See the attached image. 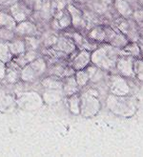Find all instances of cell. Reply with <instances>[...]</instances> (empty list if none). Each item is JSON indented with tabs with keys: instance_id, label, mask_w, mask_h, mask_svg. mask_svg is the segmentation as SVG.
I'll list each match as a JSON object with an SVG mask.
<instances>
[{
	"instance_id": "cell-5",
	"label": "cell",
	"mask_w": 143,
	"mask_h": 157,
	"mask_svg": "<svg viewBox=\"0 0 143 157\" xmlns=\"http://www.w3.org/2000/svg\"><path fill=\"white\" fill-rule=\"evenodd\" d=\"M121 75H112L110 87L112 92L117 95H126L129 92V86Z\"/></svg>"
},
{
	"instance_id": "cell-9",
	"label": "cell",
	"mask_w": 143,
	"mask_h": 157,
	"mask_svg": "<svg viewBox=\"0 0 143 157\" xmlns=\"http://www.w3.org/2000/svg\"><path fill=\"white\" fill-rule=\"evenodd\" d=\"M36 30V28L30 22L24 21L22 23H19L16 28H15V33L18 36H29L34 34V31Z\"/></svg>"
},
{
	"instance_id": "cell-11",
	"label": "cell",
	"mask_w": 143,
	"mask_h": 157,
	"mask_svg": "<svg viewBox=\"0 0 143 157\" xmlns=\"http://www.w3.org/2000/svg\"><path fill=\"white\" fill-rule=\"evenodd\" d=\"M15 22L16 21L14 16L0 12V28H7V29L14 30V28L15 27Z\"/></svg>"
},
{
	"instance_id": "cell-4",
	"label": "cell",
	"mask_w": 143,
	"mask_h": 157,
	"mask_svg": "<svg viewBox=\"0 0 143 157\" xmlns=\"http://www.w3.org/2000/svg\"><path fill=\"white\" fill-rule=\"evenodd\" d=\"M90 63H91V52L81 50L72 59L71 66L75 71H80V70H84L86 67H88L90 65Z\"/></svg>"
},
{
	"instance_id": "cell-17",
	"label": "cell",
	"mask_w": 143,
	"mask_h": 157,
	"mask_svg": "<svg viewBox=\"0 0 143 157\" xmlns=\"http://www.w3.org/2000/svg\"><path fill=\"white\" fill-rule=\"evenodd\" d=\"M6 71H7V65H5L4 62L0 61V79L5 78Z\"/></svg>"
},
{
	"instance_id": "cell-1",
	"label": "cell",
	"mask_w": 143,
	"mask_h": 157,
	"mask_svg": "<svg viewBox=\"0 0 143 157\" xmlns=\"http://www.w3.org/2000/svg\"><path fill=\"white\" fill-rule=\"evenodd\" d=\"M120 53V49L108 43H102L91 54V62L103 71H111L116 69Z\"/></svg>"
},
{
	"instance_id": "cell-16",
	"label": "cell",
	"mask_w": 143,
	"mask_h": 157,
	"mask_svg": "<svg viewBox=\"0 0 143 157\" xmlns=\"http://www.w3.org/2000/svg\"><path fill=\"white\" fill-rule=\"evenodd\" d=\"M133 71H135V75L139 79L143 80V58L136 59L133 62Z\"/></svg>"
},
{
	"instance_id": "cell-12",
	"label": "cell",
	"mask_w": 143,
	"mask_h": 157,
	"mask_svg": "<svg viewBox=\"0 0 143 157\" xmlns=\"http://www.w3.org/2000/svg\"><path fill=\"white\" fill-rule=\"evenodd\" d=\"M14 56L10 51L9 44L8 43H0V61L4 63H8L13 60Z\"/></svg>"
},
{
	"instance_id": "cell-13",
	"label": "cell",
	"mask_w": 143,
	"mask_h": 157,
	"mask_svg": "<svg viewBox=\"0 0 143 157\" xmlns=\"http://www.w3.org/2000/svg\"><path fill=\"white\" fill-rule=\"evenodd\" d=\"M25 9L26 7L22 6L20 3H17L12 7V13L15 21H20V20L25 19L27 16L25 13Z\"/></svg>"
},
{
	"instance_id": "cell-6",
	"label": "cell",
	"mask_w": 143,
	"mask_h": 157,
	"mask_svg": "<svg viewBox=\"0 0 143 157\" xmlns=\"http://www.w3.org/2000/svg\"><path fill=\"white\" fill-rule=\"evenodd\" d=\"M68 11L72 16V23L73 28L76 31H82L86 28V21L84 20V16L82 12H80L77 8H75L72 5L69 6Z\"/></svg>"
},
{
	"instance_id": "cell-7",
	"label": "cell",
	"mask_w": 143,
	"mask_h": 157,
	"mask_svg": "<svg viewBox=\"0 0 143 157\" xmlns=\"http://www.w3.org/2000/svg\"><path fill=\"white\" fill-rule=\"evenodd\" d=\"M9 44V48L11 51L13 56H17V55H20L26 52L27 47L25 44V40H21L20 36L18 37H14L12 41L8 42Z\"/></svg>"
},
{
	"instance_id": "cell-14",
	"label": "cell",
	"mask_w": 143,
	"mask_h": 157,
	"mask_svg": "<svg viewBox=\"0 0 143 157\" xmlns=\"http://www.w3.org/2000/svg\"><path fill=\"white\" fill-rule=\"evenodd\" d=\"M75 80L77 82V84L79 87H84L87 85V83L90 81V76L88 75L87 71L85 69L80 70V71H76V75H75Z\"/></svg>"
},
{
	"instance_id": "cell-8",
	"label": "cell",
	"mask_w": 143,
	"mask_h": 157,
	"mask_svg": "<svg viewBox=\"0 0 143 157\" xmlns=\"http://www.w3.org/2000/svg\"><path fill=\"white\" fill-rule=\"evenodd\" d=\"M79 86L77 84V82L75 80L74 75L73 76H69V77H66L65 82L63 84V90H64V94L67 96H72L73 94H76L77 91Z\"/></svg>"
},
{
	"instance_id": "cell-15",
	"label": "cell",
	"mask_w": 143,
	"mask_h": 157,
	"mask_svg": "<svg viewBox=\"0 0 143 157\" xmlns=\"http://www.w3.org/2000/svg\"><path fill=\"white\" fill-rule=\"evenodd\" d=\"M15 37V32L11 29H7V28H0V39L10 42Z\"/></svg>"
},
{
	"instance_id": "cell-3",
	"label": "cell",
	"mask_w": 143,
	"mask_h": 157,
	"mask_svg": "<svg viewBox=\"0 0 143 157\" xmlns=\"http://www.w3.org/2000/svg\"><path fill=\"white\" fill-rule=\"evenodd\" d=\"M133 62H135V57L128 54L120 53L116 67L119 75L127 78L136 77L135 71H133Z\"/></svg>"
},
{
	"instance_id": "cell-2",
	"label": "cell",
	"mask_w": 143,
	"mask_h": 157,
	"mask_svg": "<svg viewBox=\"0 0 143 157\" xmlns=\"http://www.w3.org/2000/svg\"><path fill=\"white\" fill-rule=\"evenodd\" d=\"M46 69V62L41 58H36L21 70V80L29 82L40 76Z\"/></svg>"
},
{
	"instance_id": "cell-10",
	"label": "cell",
	"mask_w": 143,
	"mask_h": 157,
	"mask_svg": "<svg viewBox=\"0 0 143 157\" xmlns=\"http://www.w3.org/2000/svg\"><path fill=\"white\" fill-rule=\"evenodd\" d=\"M114 7L117 10L118 13L121 14V16L124 18H130L133 15V12L132 8L125 0H116L114 1Z\"/></svg>"
}]
</instances>
